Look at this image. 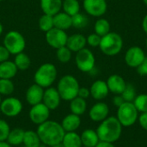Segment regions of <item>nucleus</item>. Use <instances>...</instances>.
<instances>
[{"mask_svg": "<svg viewBox=\"0 0 147 147\" xmlns=\"http://www.w3.org/2000/svg\"><path fill=\"white\" fill-rule=\"evenodd\" d=\"M0 110L7 117H16L21 114L22 110V103L18 98L9 96L2 101Z\"/></svg>", "mask_w": 147, "mask_h": 147, "instance_id": "obj_9", "label": "nucleus"}, {"mask_svg": "<svg viewBox=\"0 0 147 147\" xmlns=\"http://www.w3.org/2000/svg\"><path fill=\"white\" fill-rule=\"evenodd\" d=\"M37 134L43 145L49 147L62 143L65 134L60 123L54 121H47L38 126Z\"/></svg>", "mask_w": 147, "mask_h": 147, "instance_id": "obj_1", "label": "nucleus"}, {"mask_svg": "<svg viewBox=\"0 0 147 147\" xmlns=\"http://www.w3.org/2000/svg\"><path fill=\"white\" fill-rule=\"evenodd\" d=\"M116 118L122 127H131L139 119V111L135 108L134 102H125L122 105L118 107Z\"/></svg>", "mask_w": 147, "mask_h": 147, "instance_id": "obj_6", "label": "nucleus"}, {"mask_svg": "<svg viewBox=\"0 0 147 147\" xmlns=\"http://www.w3.org/2000/svg\"><path fill=\"white\" fill-rule=\"evenodd\" d=\"M71 23L72 27L78 29H81L85 28L89 23V19L86 16L82 13H78L75 16H71Z\"/></svg>", "mask_w": 147, "mask_h": 147, "instance_id": "obj_33", "label": "nucleus"}, {"mask_svg": "<svg viewBox=\"0 0 147 147\" xmlns=\"http://www.w3.org/2000/svg\"><path fill=\"white\" fill-rule=\"evenodd\" d=\"M134 104L139 113H146L147 112V94L138 95L134 100Z\"/></svg>", "mask_w": 147, "mask_h": 147, "instance_id": "obj_35", "label": "nucleus"}, {"mask_svg": "<svg viewBox=\"0 0 147 147\" xmlns=\"http://www.w3.org/2000/svg\"><path fill=\"white\" fill-rule=\"evenodd\" d=\"M43 95H44V89L40 85L34 84L30 85L27 90L25 94V98L28 104L34 106L35 104L42 102Z\"/></svg>", "mask_w": 147, "mask_h": 147, "instance_id": "obj_16", "label": "nucleus"}, {"mask_svg": "<svg viewBox=\"0 0 147 147\" xmlns=\"http://www.w3.org/2000/svg\"><path fill=\"white\" fill-rule=\"evenodd\" d=\"M121 96H122V98L124 99L125 102H133L134 100L135 99V97L137 96L134 86L133 84H127V86H126L125 90L121 93Z\"/></svg>", "mask_w": 147, "mask_h": 147, "instance_id": "obj_37", "label": "nucleus"}, {"mask_svg": "<svg viewBox=\"0 0 147 147\" xmlns=\"http://www.w3.org/2000/svg\"><path fill=\"white\" fill-rule=\"evenodd\" d=\"M137 71L140 76H147V57L144 61L137 67Z\"/></svg>", "mask_w": 147, "mask_h": 147, "instance_id": "obj_41", "label": "nucleus"}, {"mask_svg": "<svg viewBox=\"0 0 147 147\" xmlns=\"http://www.w3.org/2000/svg\"><path fill=\"white\" fill-rule=\"evenodd\" d=\"M90 96V89L86 88V87H80L78 90V96L86 99Z\"/></svg>", "mask_w": 147, "mask_h": 147, "instance_id": "obj_42", "label": "nucleus"}, {"mask_svg": "<svg viewBox=\"0 0 147 147\" xmlns=\"http://www.w3.org/2000/svg\"><path fill=\"white\" fill-rule=\"evenodd\" d=\"M71 53L72 52L66 46L62 47L57 49V59L60 63L66 64L71 59Z\"/></svg>", "mask_w": 147, "mask_h": 147, "instance_id": "obj_36", "label": "nucleus"}, {"mask_svg": "<svg viewBox=\"0 0 147 147\" xmlns=\"http://www.w3.org/2000/svg\"><path fill=\"white\" fill-rule=\"evenodd\" d=\"M46 41L53 48L59 49L66 46L68 35L65 30H61L56 28H52L46 33Z\"/></svg>", "mask_w": 147, "mask_h": 147, "instance_id": "obj_10", "label": "nucleus"}, {"mask_svg": "<svg viewBox=\"0 0 147 147\" xmlns=\"http://www.w3.org/2000/svg\"><path fill=\"white\" fill-rule=\"evenodd\" d=\"M125 102L124 99L122 98L121 95H115V96L113 98V103L118 108L120 107L121 105H122L123 103Z\"/></svg>", "mask_w": 147, "mask_h": 147, "instance_id": "obj_44", "label": "nucleus"}, {"mask_svg": "<svg viewBox=\"0 0 147 147\" xmlns=\"http://www.w3.org/2000/svg\"><path fill=\"white\" fill-rule=\"evenodd\" d=\"M87 44L86 37L81 34H74L68 36L66 41V47L74 53H78V51L84 49Z\"/></svg>", "mask_w": 147, "mask_h": 147, "instance_id": "obj_20", "label": "nucleus"}, {"mask_svg": "<svg viewBox=\"0 0 147 147\" xmlns=\"http://www.w3.org/2000/svg\"><path fill=\"white\" fill-rule=\"evenodd\" d=\"M62 9L65 13L73 16L80 11V3L78 0H64Z\"/></svg>", "mask_w": 147, "mask_h": 147, "instance_id": "obj_29", "label": "nucleus"}, {"mask_svg": "<svg viewBox=\"0 0 147 147\" xmlns=\"http://www.w3.org/2000/svg\"><path fill=\"white\" fill-rule=\"evenodd\" d=\"M101 39H102L101 36H99L98 34L94 33V34H90L86 38V40H87V44L89 46H90L92 47H99L100 42H101Z\"/></svg>", "mask_w": 147, "mask_h": 147, "instance_id": "obj_39", "label": "nucleus"}, {"mask_svg": "<svg viewBox=\"0 0 147 147\" xmlns=\"http://www.w3.org/2000/svg\"><path fill=\"white\" fill-rule=\"evenodd\" d=\"M38 25H39V28L41 31H43L45 33L48 32L49 30H51L52 28H54V25H53V16L43 14L40 17V19H39Z\"/></svg>", "mask_w": 147, "mask_h": 147, "instance_id": "obj_32", "label": "nucleus"}, {"mask_svg": "<svg viewBox=\"0 0 147 147\" xmlns=\"http://www.w3.org/2000/svg\"><path fill=\"white\" fill-rule=\"evenodd\" d=\"M9 56H10V53L7 50V48L3 45H0V63L9 60Z\"/></svg>", "mask_w": 147, "mask_h": 147, "instance_id": "obj_40", "label": "nucleus"}, {"mask_svg": "<svg viewBox=\"0 0 147 147\" xmlns=\"http://www.w3.org/2000/svg\"><path fill=\"white\" fill-rule=\"evenodd\" d=\"M40 147H49V146H45V145H40Z\"/></svg>", "mask_w": 147, "mask_h": 147, "instance_id": "obj_50", "label": "nucleus"}, {"mask_svg": "<svg viewBox=\"0 0 147 147\" xmlns=\"http://www.w3.org/2000/svg\"><path fill=\"white\" fill-rule=\"evenodd\" d=\"M62 0H40V5L42 12L46 15L55 16L62 9Z\"/></svg>", "mask_w": 147, "mask_h": 147, "instance_id": "obj_19", "label": "nucleus"}, {"mask_svg": "<svg viewBox=\"0 0 147 147\" xmlns=\"http://www.w3.org/2000/svg\"><path fill=\"white\" fill-rule=\"evenodd\" d=\"M95 147H115L114 146V143L105 142V141H99L98 144Z\"/></svg>", "mask_w": 147, "mask_h": 147, "instance_id": "obj_45", "label": "nucleus"}, {"mask_svg": "<svg viewBox=\"0 0 147 147\" xmlns=\"http://www.w3.org/2000/svg\"><path fill=\"white\" fill-rule=\"evenodd\" d=\"M146 57V53L141 47L134 46L128 48V50L126 52L124 59L129 67L137 68L144 61Z\"/></svg>", "mask_w": 147, "mask_h": 147, "instance_id": "obj_13", "label": "nucleus"}, {"mask_svg": "<svg viewBox=\"0 0 147 147\" xmlns=\"http://www.w3.org/2000/svg\"><path fill=\"white\" fill-rule=\"evenodd\" d=\"M82 147H88V146H82Z\"/></svg>", "mask_w": 147, "mask_h": 147, "instance_id": "obj_55", "label": "nucleus"}, {"mask_svg": "<svg viewBox=\"0 0 147 147\" xmlns=\"http://www.w3.org/2000/svg\"><path fill=\"white\" fill-rule=\"evenodd\" d=\"M99 47L105 55L115 56L123 47V40L119 34L115 32H109L102 37Z\"/></svg>", "mask_w": 147, "mask_h": 147, "instance_id": "obj_5", "label": "nucleus"}, {"mask_svg": "<svg viewBox=\"0 0 147 147\" xmlns=\"http://www.w3.org/2000/svg\"><path fill=\"white\" fill-rule=\"evenodd\" d=\"M15 90V85L11 79L0 78V95L10 96Z\"/></svg>", "mask_w": 147, "mask_h": 147, "instance_id": "obj_34", "label": "nucleus"}, {"mask_svg": "<svg viewBox=\"0 0 147 147\" xmlns=\"http://www.w3.org/2000/svg\"><path fill=\"white\" fill-rule=\"evenodd\" d=\"M94 29L96 34L102 37L110 32V23L105 18H99L95 22Z\"/></svg>", "mask_w": 147, "mask_h": 147, "instance_id": "obj_30", "label": "nucleus"}, {"mask_svg": "<svg viewBox=\"0 0 147 147\" xmlns=\"http://www.w3.org/2000/svg\"><path fill=\"white\" fill-rule=\"evenodd\" d=\"M2 1H3V0H0V2H2Z\"/></svg>", "mask_w": 147, "mask_h": 147, "instance_id": "obj_54", "label": "nucleus"}, {"mask_svg": "<svg viewBox=\"0 0 147 147\" xmlns=\"http://www.w3.org/2000/svg\"><path fill=\"white\" fill-rule=\"evenodd\" d=\"M10 132L9 125L6 121L0 119V141H6Z\"/></svg>", "mask_w": 147, "mask_h": 147, "instance_id": "obj_38", "label": "nucleus"}, {"mask_svg": "<svg viewBox=\"0 0 147 147\" xmlns=\"http://www.w3.org/2000/svg\"><path fill=\"white\" fill-rule=\"evenodd\" d=\"M61 100L62 99H61V97L59 96V91L57 90L56 88L48 87L44 90L42 102L50 110H54V109H58V107L60 104Z\"/></svg>", "mask_w": 147, "mask_h": 147, "instance_id": "obj_14", "label": "nucleus"}, {"mask_svg": "<svg viewBox=\"0 0 147 147\" xmlns=\"http://www.w3.org/2000/svg\"><path fill=\"white\" fill-rule=\"evenodd\" d=\"M22 147H26V146H22Z\"/></svg>", "mask_w": 147, "mask_h": 147, "instance_id": "obj_56", "label": "nucleus"}, {"mask_svg": "<svg viewBox=\"0 0 147 147\" xmlns=\"http://www.w3.org/2000/svg\"><path fill=\"white\" fill-rule=\"evenodd\" d=\"M24 133L25 131L21 128H14L10 130L6 142L9 143L11 146H16L22 145L23 142Z\"/></svg>", "mask_w": 147, "mask_h": 147, "instance_id": "obj_27", "label": "nucleus"}, {"mask_svg": "<svg viewBox=\"0 0 147 147\" xmlns=\"http://www.w3.org/2000/svg\"><path fill=\"white\" fill-rule=\"evenodd\" d=\"M53 25L54 28L65 31L72 27L71 16L67 15L64 11H60L53 16Z\"/></svg>", "mask_w": 147, "mask_h": 147, "instance_id": "obj_22", "label": "nucleus"}, {"mask_svg": "<svg viewBox=\"0 0 147 147\" xmlns=\"http://www.w3.org/2000/svg\"><path fill=\"white\" fill-rule=\"evenodd\" d=\"M81 125V119L79 115L74 114H69L64 117L61 122V126L65 133L68 132H76L77 129Z\"/></svg>", "mask_w": 147, "mask_h": 147, "instance_id": "obj_21", "label": "nucleus"}, {"mask_svg": "<svg viewBox=\"0 0 147 147\" xmlns=\"http://www.w3.org/2000/svg\"><path fill=\"white\" fill-rule=\"evenodd\" d=\"M75 62L79 71L83 72H91L92 70L95 69L96 58L90 49L84 47L77 53Z\"/></svg>", "mask_w": 147, "mask_h": 147, "instance_id": "obj_8", "label": "nucleus"}, {"mask_svg": "<svg viewBox=\"0 0 147 147\" xmlns=\"http://www.w3.org/2000/svg\"><path fill=\"white\" fill-rule=\"evenodd\" d=\"M142 28H143L144 32L147 34V15L145 16V17L143 18V21H142Z\"/></svg>", "mask_w": 147, "mask_h": 147, "instance_id": "obj_46", "label": "nucleus"}, {"mask_svg": "<svg viewBox=\"0 0 147 147\" xmlns=\"http://www.w3.org/2000/svg\"><path fill=\"white\" fill-rule=\"evenodd\" d=\"M3 46L10 54L16 55L24 51L26 47V40L20 32L11 30L4 35Z\"/></svg>", "mask_w": 147, "mask_h": 147, "instance_id": "obj_7", "label": "nucleus"}, {"mask_svg": "<svg viewBox=\"0 0 147 147\" xmlns=\"http://www.w3.org/2000/svg\"><path fill=\"white\" fill-rule=\"evenodd\" d=\"M0 147H12L6 141H0Z\"/></svg>", "mask_w": 147, "mask_h": 147, "instance_id": "obj_47", "label": "nucleus"}, {"mask_svg": "<svg viewBox=\"0 0 147 147\" xmlns=\"http://www.w3.org/2000/svg\"><path fill=\"white\" fill-rule=\"evenodd\" d=\"M96 133L100 141L115 143L121 136L122 126L116 117L110 116L100 122Z\"/></svg>", "mask_w": 147, "mask_h": 147, "instance_id": "obj_2", "label": "nucleus"}, {"mask_svg": "<svg viewBox=\"0 0 147 147\" xmlns=\"http://www.w3.org/2000/svg\"><path fill=\"white\" fill-rule=\"evenodd\" d=\"M146 48H147V39H146Z\"/></svg>", "mask_w": 147, "mask_h": 147, "instance_id": "obj_53", "label": "nucleus"}, {"mask_svg": "<svg viewBox=\"0 0 147 147\" xmlns=\"http://www.w3.org/2000/svg\"><path fill=\"white\" fill-rule=\"evenodd\" d=\"M139 123L141 126V127L147 131V112L146 113H142L140 116H139Z\"/></svg>", "mask_w": 147, "mask_h": 147, "instance_id": "obj_43", "label": "nucleus"}, {"mask_svg": "<svg viewBox=\"0 0 147 147\" xmlns=\"http://www.w3.org/2000/svg\"><path fill=\"white\" fill-rule=\"evenodd\" d=\"M143 1H144L145 4H146V6H147V0H143Z\"/></svg>", "mask_w": 147, "mask_h": 147, "instance_id": "obj_51", "label": "nucleus"}, {"mask_svg": "<svg viewBox=\"0 0 147 147\" xmlns=\"http://www.w3.org/2000/svg\"><path fill=\"white\" fill-rule=\"evenodd\" d=\"M87 109V102L86 100L77 96L70 101V109L71 112L77 115H82L85 113Z\"/></svg>", "mask_w": 147, "mask_h": 147, "instance_id": "obj_25", "label": "nucleus"}, {"mask_svg": "<svg viewBox=\"0 0 147 147\" xmlns=\"http://www.w3.org/2000/svg\"><path fill=\"white\" fill-rule=\"evenodd\" d=\"M50 116V109L43 103H38L31 107L29 110V119L36 125H40L48 121Z\"/></svg>", "mask_w": 147, "mask_h": 147, "instance_id": "obj_11", "label": "nucleus"}, {"mask_svg": "<svg viewBox=\"0 0 147 147\" xmlns=\"http://www.w3.org/2000/svg\"><path fill=\"white\" fill-rule=\"evenodd\" d=\"M106 83L109 92H112L115 95H121L127 86L125 79L118 74H113L109 76Z\"/></svg>", "mask_w": 147, "mask_h": 147, "instance_id": "obj_17", "label": "nucleus"}, {"mask_svg": "<svg viewBox=\"0 0 147 147\" xmlns=\"http://www.w3.org/2000/svg\"><path fill=\"white\" fill-rule=\"evenodd\" d=\"M83 5L86 13L94 17L102 16L108 9L106 0H84Z\"/></svg>", "mask_w": 147, "mask_h": 147, "instance_id": "obj_12", "label": "nucleus"}, {"mask_svg": "<svg viewBox=\"0 0 147 147\" xmlns=\"http://www.w3.org/2000/svg\"><path fill=\"white\" fill-rule=\"evenodd\" d=\"M17 67L15 63L10 60H6L0 63V78L11 79L17 73Z\"/></svg>", "mask_w": 147, "mask_h": 147, "instance_id": "obj_23", "label": "nucleus"}, {"mask_svg": "<svg viewBox=\"0 0 147 147\" xmlns=\"http://www.w3.org/2000/svg\"><path fill=\"white\" fill-rule=\"evenodd\" d=\"M2 101H3V100H2V97H1V95H0V104H1V102H2Z\"/></svg>", "mask_w": 147, "mask_h": 147, "instance_id": "obj_52", "label": "nucleus"}, {"mask_svg": "<svg viewBox=\"0 0 147 147\" xmlns=\"http://www.w3.org/2000/svg\"><path fill=\"white\" fill-rule=\"evenodd\" d=\"M80 138H81V141L84 146L95 147L100 141L96 131L93 129L84 130L81 134Z\"/></svg>", "mask_w": 147, "mask_h": 147, "instance_id": "obj_24", "label": "nucleus"}, {"mask_svg": "<svg viewBox=\"0 0 147 147\" xmlns=\"http://www.w3.org/2000/svg\"><path fill=\"white\" fill-rule=\"evenodd\" d=\"M3 24L0 22V35L3 34Z\"/></svg>", "mask_w": 147, "mask_h": 147, "instance_id": "obj_48", "label": "nucleus"}, {"mask_svg": "<svg viewBox=\"0 0 147 147\" xmlns=\"http://www.w3.org/2000/svg\"><path fill=\"white\" fill-rule=\"evenodd\" d=\"M90 96L95 100L100 101L108 96L109 93V90L105 81L96 80L91 84L90 88Z\"/></svg>", "mask_w": 147, "mask_h": 147, "instance_id": "obj_18", "label": "nucleus"}, {"mask_svg": "<svg viewBox=\"0 0 147 147\" xmlns=\"http://www.w3.org/2000/svg\"><path fill=\"white\" fill-rule=\"evenodd\" d=\"M14 63L18 70L26 71L29 68L31 65V60H30V58L22 52L16 55Z\"/></svg>", "mask_w": 147, "mask_h": 147, "instance_id": "obj_31", "label": "nucleus"}, {"mask_svg": "<svg viewBox=\"0 0 147 147\" xmlns=\"http://www.w3.org/2000/svg\"><path fill=\"white\" fill-rule=\"evenodd\" d=\"M79 88V83L75 77L72 75H65L59 79L56 89L62 100L70 102L78 96Z\"/></svg>", "mask_w": 147, "mask_h": 147, "instance_id": "obj_3", "label": "nucleus"}, {"mask_svg": "<svg viewBox=\"0 0 147 147\" xmlns=\"http://www.w3.org/2000/svg\"><path fill=\"white\" fill-rule=\"evenodd\" d=\"M62 145L65 147H82L83 144L81 141L80 135L78 134L76 132H68L65 133Z\"/></svg>", "mask_w": 147, "mask_h": 147, "instance_id": "obj_26", "label": "nucleus"}, {"mask_svg": "<svg viewBox=\"0 0 147 147\" xmlns=\"http://www.w3.org/2000/svg\"><path fill=\"white\" fill-rule=\"evenodd\" d=\"M57 73L56 66L53 64H42L40 66H39L34 73V84L40 85L43 89L51 87L57 78Z\"/></svg>", "mask_w": 147, "mask_h": 147, "instance_id": "obj_4", "label": "nucleus"}, {"mask_svg": "<svg viewBox=\"0 0 147 147\" xmlns=\"http://www.w3.org/2000/svg\"><path fill=\"white\" fill-rule=\"evenodd\" d=\"M109 114V108L107 103L103 102H98L94 104L89 112L90 118L95 122H101L108 118Z\"/></svg>", "mask_w": 147, "mask_h": 147, "instance_id": "obj_15", "label": "nucleus"}, {"mask_svg": "<svg viewBox=\"0 0 147 147\" xmlns=\"http://www.w3.org/2000/svg\"><path fill=\"white\" fill-rule=\"evenodd\" d=\"M22 144L26 147H40V146L41 145V141L37 132L28 130L25 131L24 133Z\"/></svg>", "mask_w": 147, "mask_h": 147, "instance_id": "obj_28", "label": "nucleus"}, {"mask_svg": "<svg viewBox=\"0 0 147 147\" xmlns=\"http://www.w3.org/2000/svg\"><path fill=\"white\" fill-rule=\"evenodd\" d=\"M52 147H65V146L62 145V143H60V144H58V145H56V146H52Z\"/></svg>", "mask_w": 147, "mask_h": 147, "instance_id": "obj_49", "label": "nucleus"}]
</instances>
